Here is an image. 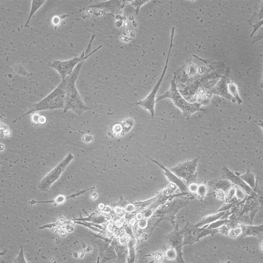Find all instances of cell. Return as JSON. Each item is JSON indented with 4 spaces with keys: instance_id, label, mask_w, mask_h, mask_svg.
<instances>
[{
    "instance_id": "cell-1",
    "label": "cell",
    "mask_w": 263,
    "mask_h": 263,
    "mask_svg": "<svg viewBox=\"0 0 263 263\" xmlns=\"http://www.w3.org/2000/svg\"><path fill=\"white\" fill-rule=\"evenodd\" d=\"M84 61L79 63L72 73L64 79L66 81V96L64 113L71 110L77 115H81L90 109L84 104L76 85V81Z\"/></svg>"
},
{
    "instance_id": "cell-2",
    "label": "cell",
    "mask_w": 263,
    "mask_h": 263,
    "mask_svg": "<svg viewBox=\"0 0 263 263\" xmlns=\"http://www.w3.org/2000/svg\"><path fill=\"white\" fill-rule=\"evenodd\" d=\"M65 96L66 81L64 79L53 92L40 102L31 105L25 113L16 118L13 121V123L29 114L36 112L54 109H64Z\"/></svg>"
},
{
    "instance_id": "cell-3",
    "label": "cell",
    "mask_w": 263,
    "mask_h": 263,
    "mask_svg": "<svg viewBox=\"0 0 263 263\" xmlns=\"http://www.w3.org/2000/svg\"><path fill=\"white\" fill-rule=\"evenodd\" d=\"M175 77L171 82L170 90L161 96H158L155 102L165 98H169L172 101L174 104L182 112L183 115L188 119L193 113L197 111H204L201 108L200 103H191L187 102L180 95L176 88L175 84Z\"/></svg>"
},
{
    "instance_id": "cell-4",
    "label": "cell",
    "mask_w": 263,
    "mask_h": 263,
    "mask_svg": "<svg viewBox=\"0 0 263 263\" xmlns=\"http://www.w3.org/2000/svg\"><path fill=\"white\" fill-rule=\"evenodd\" d=\"M199 158L198 157L191 161L181 162L174 167L170 168L169 170L182 180L187 186L190 183L196 182L197 177V168Z\"/></svg>"
},
{
    "instance_id": "cell-5",
    "label": "cell",
    "mask_w": 263,
    "mask_h": 263,
    "mask_svg": "<svg viewBox=\"0 0 263 263\" xmlns=\"http://www.w3.org/2000/svg\"><path fill=\"white\" fill-rule=\"evenodd\" d=\"M101 47V46H99L95 50L86 56H84V54H82L80 57L74 58L68 60L51 61L49 62L48 66L55 69L60 74L62 80H63L72 73L74 69L79 63L88 58L92 54L100 49Z\"/></svg>"
},
{
    "instance_id": "cell-6",
    "label": "cell",
    "mask_w": 263,
    "mask_h": 263,
    "mask_svg": "<svg viewBox=\"0 0 263 263\" xmlns=\"http://www.w3.org/2000/svg\"><path fill=\"white\" fill-rule=\"evenodd\" d=\"M73 158L69 154L68 156L59 165L51 171L41 180L39 184V188L41 191H47L51 185L58 179L64 169Z\"/></svg>"
},
{
    "instance_id": "cell-7",
    "label": "cell",
    "mask_w": 263,
    "mask_h": 263,
    "mask_svg": "<svg viewBox=\"0 0 263 263\" xmlns=\"http://www.w3.org/2000/svg\"><path fill=\"white\" fill-rule=\"evenodd\" d=\"M221 177L229 180L233 184L239 187L245 192L246 194L253 197L257 198L259 196L249 185L239 177V176L233 172L226 166H223L221 168Z\"/></svg>"
},
{
    "instance_id": "cell-8",
    "label": "cell",
    "mask_w": 263,
    "mask_h": 263,
    "mask_svg": "<svg viewBox=\"0 0 263 263\" xmlns=\"http://www.w3.org/2000/svg\"><path fill=\"white\" fill-rule=\"evenodd\" d=\"M167 63L168 61H167L166 66H165L163 74H162L161 77L160 78L159 81H158L156 85L155 86L154 88H153L152 92H150L149 95L147 96L143 100L137 102L135 103L136 105H139L144 109L150 112L152 117H154L155 115V106L156 94L159 88L160 84H161L162 79H163L164 76L165 75V72H166Z\"/></svg>"
},
{
    "instance_id": "cell-9",
    "label": "cell",
    "mask_w": 263,
    "mask_h": 263,
    "mask_svg": "<svg viewBox=\"0 0 263 263\" xmlns=\"http://www.w3.org/2000/svg\"><path fill=\"white\" fill-rule=\"evenodd\" d=\"M183 230H180L178 228L169 235L167 238L169 245L176 251V259L178 262H184L182 253V248L183 246Z\"/></svg>"
},
{
    "instance_id": "cell-10",
    "label": "cell",
    "mask_w": 263,
    "mask_h": 263,
    "mask_svg": "<svg viewBox=\"0 0 263 263\" xmlns=\"http://www.w3.org/2000/svg\"><path fill=\"white\" fill-rule=\"evenodd\" d=\"M134 122L131 118H127L112 125L110 129L111 135L115 137H121L128 133L133 127Z\"/></svg>"
},
{
    "instance_id": "cell-11",
    "label": "cell",
    "mask_w": 263,
    "mask_h": 263,
    "mask_svg": "<svg viewBox=\"0 0 263 263\" xmlns=\"http://www.w3.org/2000/svg\"><path fill=\"white\" fill-rule=\"evenodd\" d=\"M187 203L188 201L186 200L176 198L165 203L157 211V212L175 215L180 209L184 207Z\"/></svg>"
},
{
    "instance_id": "cell-12",
    "label": "cell",
    "mask_w": 263,
    "mask_h": 263,
    "mask_svg": "<svg viewBox=\"0 0 263 263\" xmlns=\"http://www.w3.org/2000/svg\"><path fill=\"white\" fill-rule=\"evenodd\" d=\"M147 157L154 163L158 165L160 168H161L164 171L165 173H164V174L166 176L170 181L176 185L179 188L181 193H187L188 191L187 186L182 180L180 179L179 177H178L177 176H176V175L172 172L171 171H170L169 169L165 167V166L162 165L161 163H159L156 160L150 158L148 156Z\"/></svg>"
},
{
    "instance_id": "cell-13",
    "label": "cell",
    "mask_w": 263,
    "mask_h": 263,
    "mask_svg": "<svg viewBox=\"0 0 263 263\" xmlns=\"http://www.w3.org/2000/svg\"><path fill=\"white\" fill-rule=\"evenodd\" d=\"M208 185L215 191H221L227 193L234 184L229 180L222 177L211 180L208 183Z\"/></svg>"
},
{
    "instance_id": "cell-14",
    "label": "cell",
    "mask_w": 263,
    "mask_h": 263,
    "mask_svg": "<svg viewBox=\"0 0 263 263\" xmlns=\"http://www.w3.org/2000/svg\"><path fill=\"white\" fill-rule=\"evenodd\" d=\"M236 227L241 228V238L247 236L258 235L261 234L263 232V224L257 226H253L238 223L236 225Z\"/></svg>"
},
{
    "instance_id": "cell-15",
    "label": "cell",
    "mask_w": 263,
    "mask_h": 263,
    "mask_svg": "<svg viewBox=\"0 0 263 263\" xmlns=\"http://www.w3.org/2000/svg\"><path fill=\"white\" fill-rule=\"evenodd\" d=\"M228 211L229 210L227 211H220L216 214L210 215L205 217L197 224L195 225V226L196 227L201 228L206 225H209L211 223L220 219L221 218L225 215Z\"/></svg>"
},
{
    "instance_id": "cell-16",
    "label": "cell",
    "mask_w": 263,
    "mask_h": 263,
    "mask_svg": "<svg viewBox=\"0 0 263 263\" xmlns=\"http://www.w3.org/2000/svg\"><path fill=\"white\" fill-rule=\"evenodd\" d=\"M45 1H42V0H33L31 2V8L30 12L29 13V17L27 20L26 21L24 27H27L28 24H29L31 18L36 11L42 7L45 2Z\"/></svg>"
},
{
    "instance_id": "cell-17",
    "label": "cell",
    "mask_w": 263,
    "mask_h": 263,
    "mask_svg": "<svg viewBox=\"0 0 263 263\" xmlns=\"http://www.w3.org/2000/svg\"><path fill=\"white\" fill-rule=\"evenodd\" d=\"M239 177L244 180L248 185L254 190L256 186V180L254 174L251 173L249 169L244 174L239 176Z\"/></svg>"
},
{
    "instance_id": "cell-18",
    "label": "cell",
    "mask_w": 263,
    "mask_h": 263,
    "mask_svg": "<svg viewBox=\"0 0 263 263\" xmlns=\"http://www.w3.org/2000/svg\"><path fill=\"white\" fill-rule=\"evenodd\" d=\"M227 88L230 95L233 97L235 102H237L239 104L242 103V101L241 100L239 95L237 86L233 82H230L228 84Z\"/></svg>"
},
{
    "instance_id": "cell-19",
    "label": "cell",
    "mask_w": 263,
    "mask_h": 263,
    "mask_svg": "<svg viewBox=\"0 0 263 263\" xmlns=\"http://www.w3.org/2000/svg\"><path fill=\"white\" fill-rule=\"evenodd\" d=\"M231 222V219H228L217 220L209 224L206 228L209 229H216V228L220 227L224 225L229 224Z\"/></svg>"
},
{
    "instance_id": "cell-20",
    "label": "cell",
    "mask_w": 263,
    "mask_h": 263,
    "mask_svg": "<svg viewBox=\"0 0 263 263\" xmlns=\"http://www.w3.org/2000/svg\"><path fill=\"white\" fill-rule=\"evenodd\" d=\"M208 191L207 185L203 183L198 186L197 191L196 193H197L198 197L202 199L206 196Z\"/></svg>"
},
{
    "instance_id": "cell-21",
    "label": "cell",
    "mask_w": 263,
    "mask_h": 263,
    "mask_svg": "<svg viewBox=\"0 0 263 263\" xmlns=\"http://www.w3.org/2000/svg\"><path fill=\"white\" fill-rule=\"evenodd\" d=\"M177 187H178L176 185L172 183L167 187L164 188L160 192L165 196H170V195H172V194L173 193Z\"/></svg>"
},
{
    "instance_id": "cell-22",
    "label": "cell",
    "mask_w": 263,
    "mask_h": 263,
    "mask_svg": "<svg viewBox=\"0 0 263 263\" xmlns=\"http://www.w3.org/2000/svg\"><path fill=\"white\" fill-rule=\"evenodd\" d=\"M165 257L166 259L169 260H173L176 259L177 253L176 251L173 248L170 247V249L167 250L165 253Z\"/></svg>"
},
{
    "instance_id": "cell-23",
    "label": "cell",
    "mask_w": 263,
    "mask_h": 263,
    "mask_svg": "<svg viewBox=\"0 0 263 263\" xmlns=\"http://www.w3.org/2000/svg\"><path fill=\"white\" fill-rule=\"evenodd\" d=\"M235 192L236 189L234 185V186L231 187L227 193H226L225 200L227 203H229L232 198H234L235 195Z\"/></svg>"
},
{
    "instance_id": "cell-24",
    "label": "cell",
    "mask_w": 263,
    "mask_h": 263,
    "mask_svg": "<svg viewBox=\"0 0 263 263\" xmlns=\"http://www.w3.org/2000/svg\"><path fill=\"white\" fill-rule=\"evenodd\" d=\"M236 189L235 195L238 200L244 199L246 197V193L241 188L234 185Z\"/></svg>"
},
{
    "instance_id": "cell-25",
    "label": "cell",
    "mask_w": 263,
    "mask_h": 263,
    "mask_svg": "<svg viewBox=\"0 0 263 263\" xmlns=\"http://www.w3.org/2000/svg\"><path fill=\"white\" fill-rule=\"evenodd\" d=\"M241 230L240 228L236 227L230 229L229 234L231 238H235L241 234Z\"/></svg>"
},
{
    "instance_id": "cell-26",
    "label": "cell",
    "mask_w": 263,
    "mask_h": 263,
    "mask_svg": "<svg viewBox=\"0 0 263 263\" xmlns=\"http://www.w3.org/2000/svg\"><path fill=\"white\" fill-rule=\"evenodd\" d=\"M67 16H54L52 19V24L55 27H57L61 23L62 19H64Z\"/></svg>"
},
{
    "instance_id": "cell-27",
    "label": "cell",
    "mask_w": 263,
    "mask_h": 263,
    "mask_svg": "<svg viewBox=\"0 0 263 263\" xmlns=\"http://www.w3.org/2000/svg\"><path fill=\"white\" fill-rule=\"evenodd\" d=\"M14 262L23 263H27L24 259V251H23L22 247H21L20 252L19 254H18L17 258H16V259L15 260Z\"/></svg>"
},
{
    "instance_id": "cell-28",
    "label": "cell",
    "mask_w": 263,
    "mask_h": 263,
    "mask_svg": "<svg viewBox=\"0 0 263 263\" xmlns=\"http://www.w3.org/2000/svg\"><path fill=\"white\" fill-rule=\"evenodd\" d=\"M236 202H234L229 203L227 204H224L223 205L222 207L219 209V212L220 211H227L228 210L231 209L236 204Z\"/></svg>"
},
{
    "instance_id": "cell-29",
    "label": "cell",
    "mask_w": 263,
    "mask_h": 263,
    "mask_svg": "<svg viewBox=\"0 0 263 263\" xmlns=\"http://www.w3.org/2000/svg\"><path fill=\"white\" fill-rule=\"evenodd\" d=\"M198 186L196 183H190L187 186L188 190L191 193H196L197 192Z\"/></svg>"
},
{
    "instance_id": "cell-30",
    "label": "cell",
    "mask_w": 263,
    "mask_h": 263,
    "mask_svg": "<svg viewBox=\"0 0 263 263\" xmlns=\"http://www.w3.org/2000/svg\"><path fill=\"white\" fill-rule=\"evenodd\" d=\"M216 197L220 201H223L225 199L226 193L221 191H216Z\"/></svg>"
},
{
    "instance_id": "cell-31",
    "label": "cell",
    "mask_w": 263,
    "mask_h": 263,
    "mask_svg": "<svg viewBox=\"0 0 263 263\" xmlns=\"http://www.w3.org/2000/svg\"><path fill=\"white\" fill-rule=\"evenodd\" d=\"M148 222L147 221L146 219L144 218L140 220L139 223V226L140 228L144 229L146 228L148 226Z\"/></svg>"
},
{
    "instance_id": "cell-32",
    "label": "cell",
    "mask_w": 263,
    "mask_h": 263,
    "mask_svg": "<svg viewBox=\"0 0 263 263\" xmlns=\"http://www.w3.org/2000/svg\"><path fill=\"white\" fill-rule=\"evenodd\" d=\"M135 208L134 205L132 203H129L127 205L126 209L128 212H131L134 210Z\"/></svg>"
},
{
    "instance_id": "cell-33",
    "label": "cell",
    "mask_w": 263,
    "mask_h": 263,
    "mask_svg": "<svg viewBox=\"0 0 263 263\" xmlns=\"http://www.w3.org/2000/svg\"><path fill=\"white\" fill-rule=\"evenodd\" d=\"M114 211L117 214H120L122 213V209L120 207H116L114 208Z\"/></svg>"
},
{
    "instance_id": "cell-34",
    "label": "cell",
    "mask_w": 263,
    "mask_h": 263,
    "mask_svg": "<svg viewBox=\"0 0 263 263\" xmlns=\"http://www.w3.org/2000/svg\"><path fill=\"white\" fill-rule=\"evenodd\" d=\"M120 243L122 244H126L127 241V239L126 237L123 236L120 239Z\"/></svg>"
},
{
    "instance_id": "cell-35",
    "label": "cell",
    "mask_w": 263,
    "mask_h": 263,
    "mask_svg": "<svg viewBox=\"0 0 263 263\" xmlns=\"http://www.w3.org/2000/svg\"><path fill=\"white\" fill-rule=\"evenodd\" d=\"M111 208L110 206H107L105 208H104V211H105V212L109 213L111 211Z\"/></svg>"
},
{
    "instance_id": "cell-36",
    "label": "cell",
    "mask_w": 263,
    "mask_h": 263,
    "mask_svg": "<svg viewBox=\"0 0 263 263\" xmlns=\"http://www.w3.org/2000/svg\"><path fill=\"white\" fill-rule=\"evenodd\" d=\"M45 117L43 118V117H41L39 118V123L40 124H44L45 123Z\"/></svg>"
},
{
    "instance_id": "cell-37",
    "label": "cell",
    "mask_w": 263,
    "mask_h": 263,
    "mask_svg": "<svg viewBox=\"0 0 263 263\" xmlns=\"http://www.w3.org/2000/svg\"><path fill=\"white\" fill-rule=\"evenodd\" d=\"M136 217L139 220H141L143 219V215L141 213H139L137 214Z\"/></svg>"
},
{
    "instance_id": "cell-38",
    "label": "cell",
    "mask_w": 263,
    "mask_h": 263,
    "mask_svg": "<svg viewBox=\"0 0 263 263\" xmlns=\"http://www.w3.org/2000/svg\"><path fill=\"white\" fill-rule=\"evenodd\" d=\"M129 223L131 225L134 226L135 223V220L134 219H131Z\"/></svg>"
},
{
    "instance_id": "cell-39",
    "label": "cell",
    "mask_w": 263,
    "mask_h": 263,
    "mask_svg": "<svg viewBox=\"0 0 263 263\" xmlns=\"http://www.w3.org/2000/svg\"><path fill=\"white\" fill-rule=\"evenodd\" d=\"M91 197H92V199H96V198H97V193H93V194H92V196H91Z\"/></svg>"
},
{
    "instance_id": "cell-40",
    "label": "cell",
    "mask_w": 263,
    "mask_h": 263,
    "mask_svg": "<svg viewBox=\"0 0 263 263\" xmlns=\"http://www.w3.org/2000/svg\"><path fill=\"white\" fill-rule=\"evenodd\" d=\"M104 205L103 203H101L98 205L99 208L101 209H103L104 208Z\"/></svg>"
},
{
    "instance_id": "cell-41",
    "label": "cell",
    "mask_w": 263,
    "mask_h": 263,
    "mask_svg": "<svg viewBox=\"0 0 263 263\" xmlns=\"http://www.w3.org/2000/svg\"><path fill=\"white\" fill-rule=\"evenodd\" d=\"M260 249L261 251H263V241H262V242L261 243L260 245Z\"/></svg>"
}]
</instances>
